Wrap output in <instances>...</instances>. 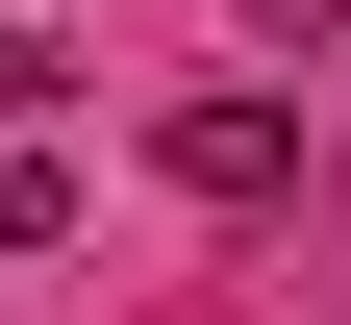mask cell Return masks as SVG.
Wrapping results in <instances>:
<instances>
[{
	"label": "cell",
	"instance_id": "obj_1",
	"mask_svg": "<svg viewBox=\"0 0 351 325\" xmlns=\"http://www.w3.org/2000/svg\"><path fill=\"white\" fill-rule=\"evenodd\" d=\"M151 175H176V200H226V225L301 200V101H276V75H201V101L151 125Z\"/></svg>",
	"mask_w": 351,
	"mask_h": 325
},
{
	"label": "cell",
	"instance_id": "obj_2",
	"mask_svg": "<svg viewBox=\"0 0 351 325\" xmlns=\"http://www.w3.org/2000/svg\"><path fill=\"white\" fill-rule=\"evenodd\" d=\"M51 225H75V175L25 151V125H0V250H51Z\"/></svg>",
	"mask_w": 351,
	"mask_h": 325
},
{
	"label": "cell",
	"instance_id": "obj_3",
	"mask_svg": "<svg viewBox=\"0 0 351 325\" xmlns=\"http://www.w3.org/2000/svg\"><path fill=\"white\" fill-rule=\"evenodd\" d=\"M226 25H276V51H351V0H226Z\"/></svg>",
	"mask_w": 351,
	"mask_h": 325
}]
</instances>
